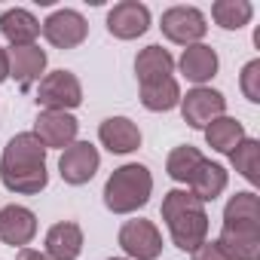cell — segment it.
<instances>
[{
	"mask_svg": "<svg viewBox=\"0 0 260 260\" xmlns=\"http://www.w3.org/2000/svg\"><path fill=\"white\" fill-rule=\"evenodd\" d=\"M37 107L43 110H74L83 101V86L71 71H52L37 86Z\"/></svg>",
	"mask_w": 260,
	"mask_h": 260,
	"instance_id": "277c9868",
	"label": "cell"
},
{
	"mask_svg": "<svg viewBox=\"0 0 260 260\" xmlns=\"http://www.w3.org/2000/svg\"><path fill=\"white\" fill-rule=\"evenodd\" d=\"M162 220L172 233V242L181 251H196L208 236V214L205 205L190 190H169L162 199Z\"/></svg>",
	"mask_w": 260,
	"mask_h": 260,
	"instance_id": "7a4b0ae2",
	"label": "cell"
},
{
	"mask_svg": "<svg viewBox=\"0 0 260 260\" xmlns=\"http://www.w3.org/2000/svg\"><path fill=\"white\" fill-rule=\"evenodd\" d=\"M205 141H208L211 150L230 156V153L245 141V125H242L239 119H233V116H217V119L205 128Z\"/></svg>",
	"mask_w": 260,
	"mask_h": 260,
	"instance_id": "44dd1931",
	"label": "cell"
},
{
	"mask_svg": "<svg viewBox=\"0 0 260 260\" xmlns=\"http://www.w3.org/2000/svg\"><path fill=\"white\" fill-rule=\"evenodd\" d=\"M40 31H43V37H46L55 49H77V46L86 40L89 25H86V19H83L77 10H58V13H52V16L40 25Z\"/></svg>",
	"mask_w": 260,
	"mask_h": 260,
	"instance_id": "9c48e42d",
	"label": "cell"
},
{
	"mask_svg": "<svg viewBox=\"0 0 260 260\" xmlns=\"http://www.w3.org/2000/svg\"><path fill=\"white\" fill-rule=\"evenodd\" d=\"M110 260H122V257H110Z\"/></svg>",
	"mask_w": 260,
	"mask_h": 260,
	"instance_id": "4dcf8cb0",
	"label": "cell"
},
{
	"mask_svg": "<svg viewBox=\"0 0 260 260\" xmlns=\"http://www.w3.org/2000/svg\"><path fill=\"white\" fill-rule=\"evenodd\" d=\"M172 71H175V58L162 46H147L135 58V74H138V83L141 86L144 83H156V80H169Z\"/></svg>",
	"mask_w": 260,
	"mask_h": 260,
	"instance_id": "d6986e66",
	"label": "cell"
},
{
	"mask_svg": "<svg viewBox=\"0 0 260 260\" xmlns=\"http://www.w3.org/2000/svg\"><path fill=\"white\" fill-rule=\"evenodd\" d=\"M159 28L166 34V40H172L178 46H196L208 31L205 16L196 7H172V10H166Z\"/></svg>",
	"mask_w": 260,
	"mask_h": 260,
	"instance_id": "8992f818",
	"label": "cell"
},
{
	"mask_svg": "<svg viewBox=\"0 0 260 260\" xmlns=\"http://www.w3.org/2000/svg\"><path fill=\"white\" fill-rule=\"evenodd\" d=\"M77 128L80 122L64 113V110H43L34 122V135L37 141L49 150V147H71L77 141Z\"/></svg>",
	"mask_w": 260,
	"mask_h": 260,
	"instance_id": "8fae6325",
	"label": "cell"
},
{
	"mask_svg": "<svg viewBox=\"0 0 260 260\" xmlns=\"http://www.w3.org/2000/svg\"><path fill=\"white\" fill-rule=\"evenodd\" d=\"M83 251V230L74 220H61L46 233V257L49 260H77Z\"/></svg>",
	"mask_w": 260,
	"mask_h": 260,
	"instance_id": "5bb4252c",
	"label": "cell"
},
{
	"mask_svg": "<svg viewBox=\"0 0 260 260\" xmlns=\"http://www.w3.org/2000/svg\"><path fill=\"white\" fill-rule=\"evenodd\" d=\"M254 16V7L248 0H217L211 7V19L223 28V31H239L251 22Z\"/></svg>",
	"mask_w": 260,
	"mask_h": 260,
	"instance_id": "d4e9b609",
	"label": "cell"
},
{
	"mask_svg": "<svg viewBox=\"0 0 260 260\" xmlns=\"http://www.w3.org/2000/svg\"><path fill=\"white\" fill-rule=\"evenodd\" d=\"M7 55H10V77L19 86H31L46 71V52L40 46H13Z\"/></svg>",
	"mask_w": 260,
	"mask_h": 260,
	"instance_id": "9a60e30c",
	"label": "cell"
},
{
	"mask_svg": "<svg viewBox=\"0 0 260 260\" xmlns=\"http://www.w3.org/2000/svg\"><path fill=\"white\" fill-rule=\"evenodd\" d=\"M101 166V156L98 150L89 144V141H74L71 147H64L61 159H58V172H61V181L71 184V187H80V184H89L95 178Z\"/></svg>",
	"mask_w": 260,
	"mask_h": 260,
	"instance_id": "ba28073f",
	"label": "cell"
},
{
	"mask_svg": "<svg viewBox=\"0 0 260 260\" xmlns=\"http://www.w3.org/2000/svg\"><path fill=\"white\" fill-rule=\"evenodd\" d=\"M239 83H242V92H245L248 101H260V61L257 58L242 68V80Z\"/></svg>",
	"mask_w": 260,
	"mask_h": 260,
	"instance_id": "4316f807",
	"label": "cell"
},
{
	"mask_svg": "<svg viewBox=\"0 0 260 260\" xmlns=\"http://www.w3.org/2000/svg\"><path fill=\"white\" fill-rule=\"evenodd\" d=\"M178 64H181V74L190 83L202 86V83H208L217 74V52L211 46H205V43H196V46H187L184 49V55H181Z\"/></svg>",
	"mask_w": 260,
	"mask_h": 260,
	"instance_id": "e0dca14e",
	"label": "cell"
},
{
	"mask_svg": "<svg viewBox=\"0 0 260 260\" xmlns=\"http://www.w3.org/2000/svg\"><path fill=\"white\" fill-rule=\"evenodd\" d=\"M16 260H49V257H46L43 251H34V248H19Z\"/></svg>",
	"mask_w": 260,
	"mask_h": 260,
	"instance_id": "f1b7e54d",
	"label": "cell"
},
{
	"mask_svg": "<svg viewBox=\"0 0 260 260\" xmlns=\"http://www.w3.org/2000/svg\"><path fill=\"white\" fill-rule=\"evenodd\" d=\"M193 260H233L217 242H202L196 251H193Z\"/></svg>",
	"mask_w": 260,
	"mask_h": 260,
	"instance_id": "83f0119b",
	"label": "cell"
},
{
	"mask_svg": "<svg viewBox=\"0 0 260 260\" xmlns=\"http://www.w3.org/2000/svg\"><path fill=\"white\" fill-rule=\"evenodd\" d=\"M10 77V55H7V49L0 46V83H4Z\"/></svg>",
	"mask_w": 260,
	"mask_h": 260,
	"instance_id": "f546056e",
	"label": "cell"
},
{
	"mask_svg": "<svg viewBox=\"0 0 260 260\" xmlns=\"http://www.w3.org/2000/svg\"><path fill=\"white\" fill-rule=\"evenodd\" d=\"M223 110H226V98L217 89H208V86H196L181 98L184 122L193 125V128H208L217 116H223Z\"/></svg>",
	"mask_w": 260,
	"mask_h": 260,
	"instance_id": "52a82bcc",
	"label": "cell"
},
{
	"mask_svg": "<svg viewBox=\"0 0 260 260\" xmlns=\"http://www.w3.org/2000/svg\"><path fill=\"white\" fill-rule=\"evenodd\" d=\"M119 248L132 257V260H156L162 254V236L153 226V220L135 217L125 220L119 230Z\"/></svg>",
	"mask_w": 260,
	"mask_h": 260,
	"instance_id": "5b68a950",
	"label": "cell"
},
{
	"mask_svg": "<svg viewBox=\"0 0 260 260\" xmlns=\"http://www.w3.org/2000/svg\"><path fill=\"white\" fill-rule=\"evenodd\" d=\"M98 138L110 153H132L141 147V128L128 116H110L98 125Z\"/></svg>",
	"mask_w": 260,
	"mask_h": 260,
	"instance_id": "4fadbf2b",
	"label": "cell"
},
{
	"mask_svg": "<svg viewBox=\"0 0 260 260\" xmlns=\"http://www.w3.org/2000/svg\"><path fill=\"white\" fill-rule=\"evenodd\" d=\"M141 104L153 113H166L172 107L181 104V86L175 77L169 80H156V83H144L141 86Z\"/></svg>",
	"mask_w": 260,
	"mask_h": 260,
	"instance_id": "7402d4cb",
	"label": "cell"
},
{
	"mask_svg": "<svg viewBox=\"0 0 260 260\" xmlns=\"http://www.w3.org/2000/svg\"><path fill=\"white\" fill-rule=\"evenodd\" d=\"M0 181L10 193L22 196H34L46 187V147L37 141L34 132H22L7 144L4 156H0Z\"/></svg>",
	"mask_w": 260,
	"mask_h": 260,
	"instance_id": "6da1fadb",
	"label": "cell"
},
{
	"mask_svg": "<svg viewBox=\"0 0 260 260\" xmlns=\"http://www.w3.org/2000/svg\"><path fill=\"white\" fill-rule=\"evenodd\" d=\"M217 245L233 260H257L260 257V230H220Z\"/></svg>",
	"mask_w": 260,
	"mask_h": 260,
	"instance_id": "603a6c76",
	"label": "cell"
},
{
	"mask_svg": "<svg viewBox=\"0 0 260 260\" xmlns=\"http://www.w3.org/2000/svg\"><path fill=\"white\" fill-rule=\"evenodd\" d=\"M37 236V217L25 205H7L0 211V239L13 248H25Z\"/></svg>",
	"mask_w": 260,
	"mask_h": 260,
	"instance_id": "7c38bea8",
	"label": "cell"
},
{
	"mask_svg": "<svg viewBox=\"0 0 260 260\" xmlns=\"http://www.w3.org/2000/svg\"><path fill=\"white\" fill-rule=\"evenodd\" d=\"M0 34L10 40V46H34L40 34V22L28 10H7L0 13Z\"/></svg>",
	"mask_w": 260,
	"mask_h": 260,
	"instance_id": "2e32d148",
	"label": "cell"
},
{
	"mask_svg": "<svg viewBox=\"0 0 260 260\" xmlns=\"http://www.w3.org/2000/svg\"><path fill=\"white\" fill-rule=\"evenodd\" d=\"M150 28V10L138 0H122L107 13V31L116 40H135Z\"/></svg>",
	"mask_w": 260,
	"mask_h": 260,
	"instance_id": "30bf717a",
	"label": "cell"
},
{
	"mask_svg": "<svg viewBox=\"0 0 260 260\" xmlns=\"http://www.w3.org/2000/svg\"><path fill=\"white\" fill-rule=\"evenodd\" d=\"M226 190V169L217 166V162H202L199 172L190 178V193L205 205V202H214L220 193Z\"/></svg>",
	"mask_w": 260,
	"mask_h": 260,
	"instance_id": "ffe728a7",
	"label": "cell"
},
{
	"mask_svg": "<svg viewBox=\"0 0 260 260\" xmlns=\"http://www.w3.org/2000/svg\"><path fill=\"white\" fill-rule=\"evenodd\" d=\"M257 156H260V144H257L254 138H245V141L230 153L236 172H239L248 184H257V181H260V175H257Z\"/></svg>",
	"mask_w": 260,
	"mask_h": 260,
	"instance_id": "484cf974",
	"label": "cell"
},
{
	"mask_svg": "<svg viewBox=\"0 0 260 260\" xmlns=\"http://www.w3.org/2000/svg\"><path fill=\"white\" fill-rule=\"evenodd\" d=\"M223 230H260V202L257 196L248 193H236L226 208H223Z\"/></svg>",
	"mask_w": 260,
	"mask_h": 260,
	"instance_id": "ac0fdd59",
	"label": "cell"
},
{
	"mask_svg": "<svg viewBox=\"0 0 260 260\" xmlns=\"http://www.w3.org/2000/svg\"><path fill=\"white\" fill-rule=\"evenodd\" d=\"M202 162H205V156H202L193 144H181V147H175V150L169 153V159H166V172H169L172 181H178V184H190V178L199 172Z\"/></svg>",
	"mask_w": 260,
	"mask_h": 260,
	"instance_id": "cb8c5ba5",
	"label": "cell"
},
{
	"mask_svg": "<svg viewBox=\"0 0 260 260\" xmlns=\"http://www.w3.org/2000/svg\"><path fill=\"white\" fill-rule=\"evenodd\" d=\"M150 190H153L150 169L141 166V162H128V166L113 169V175L107 178V184H104V205L113 214H132V211L147 205Z\"/></svg>",
	"mask_w": 260,
	"mask_h": 260,
	"instance_id": "3957f363",
	"label": "cell"
}]
</instances>
